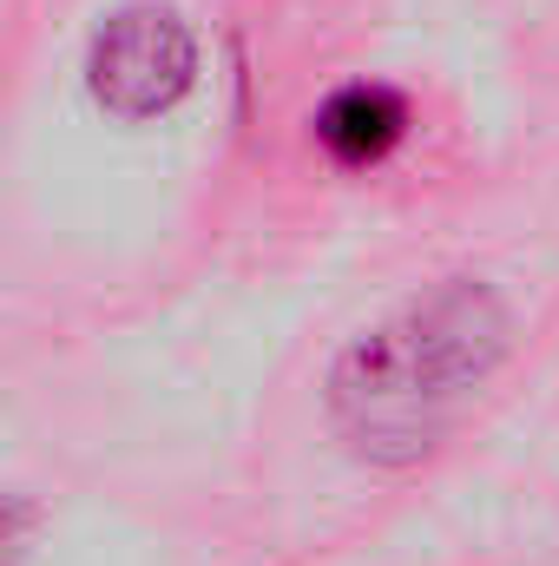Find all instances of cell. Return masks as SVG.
Segmentation results:
<instances>
[{"instance_id": "4", "label": "cell", "mask_w": 559, "mask_h": 566, "mask_svg": "<svg viewBox=\"0 0 559 566\" xmlns=\"http://www.w3.org/2000/svg\"><path fill=\"white\" fill-rule=\"evenodd\" d=\"M27 534H33V507L0 501V566H20V560H27Z\"/></svg>"}, {"instance_id": "3", "label": "cell", "mask_w": 559, "mask_h": 566, "mask_svg": "<svg viewBox=\"0 0 559 566\" xmlns=\"http://www.w3.org/2000/svg\"><path fill=\"white\" fill-rule=\"evenodd\" d=\"M402 133H409V106L389 86H342L316 113V145L336 165H349V171L356 165H382L402 145Z\"/></svg>"}, {"instance_id": "1", "label": "cell", "mask_w": 559, "mask_h": 566, "mask_svg": "<svg viewBox=\"0 0 559 566\" xmlns=\"http://www.w3.org/2000/svg\"><path fill=\"white\" fill-rule=\"evenodd\" d=\"M507 310L487 283H441L382 329H369L329 376L336 434L382 468L421 461L461 416V402L507 356Z\"/></svg>"}, {"instance_id": "2", "label": "cell", "mask_w": 559, "mask_h": 566, "mask_svg": "<svg viewBox=\"0 0 559 566\" xmlns=\"http://www.w3.org/2000/svg\"><path fill=\"white\" fill-rule=\"evenodd\" d=\"M86 86L119 119H158L198 86V40L171 7H119L86 46Z\"/></svg>"}]
</instances>
